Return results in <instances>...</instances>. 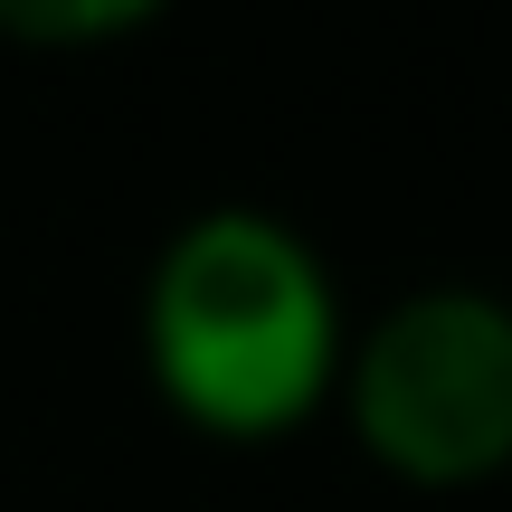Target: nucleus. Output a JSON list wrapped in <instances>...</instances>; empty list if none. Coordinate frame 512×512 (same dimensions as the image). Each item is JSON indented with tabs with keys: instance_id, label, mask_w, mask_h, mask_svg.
<instances>
[{
	"instance_id": "f257e3e1",
	"label": "nucleus",
	"mask_w": 512,
	"mask_h": 512,
	"mask_svg": "<svg viewBox=\"0 0 512 512\" xmlns=\"http://www.w3.org/2000/svg\"><path fill=\"white\" fill-rule=\"evenodd\" d=\"M351 332L361 313L313 228L256 200H209L171 219L133 304L152 399L219 446H285L313 418H332Z\"/></svg>"
},
{
	"instance_id": "f03ea898",
	"label": "nucleus",
	"mask_w": 512,
	"mask_h": 512,
	"mask_svg": "<svg viewBox=\"0 0 512 512\" xmlns=\"http://www.w3.org/2000/svg\"><path fill=\"white\" fill-rule=\"evenodd\" d=\"M342 427L408 494H484L512 475V294L475 275L389 294L361 313Z\"/></svg>"
},
{
	"instance_id": "7ed1b4c3",
	"label": "nucleus",
	"mask_w": 512,
	"mask_h": 512,
	"mask_svg": "<svg viewBox=\"0 0 512 512\" xmlns=\"http://www.w3.org/2000/svg\"><path fill=\"white\" fill-rule=\"evenodd\" d=\"M162 29L152 0H0V38L29 57H67V48H114V38Z\"/></svg>"
}]
</instances>
